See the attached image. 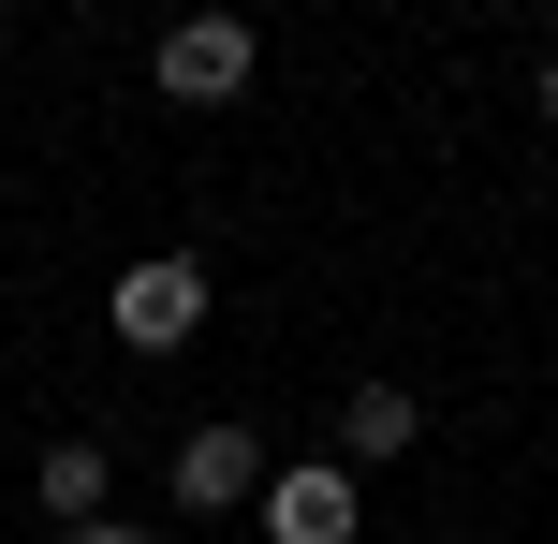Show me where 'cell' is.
Returning a JSON list of instances; mask_svg holds the SVG:
<instances>
[{
	"mask_svg": "<svg viewBox=\"0 0 558 544\" xmlns=\"http://www.w3.org/2000/svg\"><path fill=\"white\" fill-rule=\"evenodd\" d=\"M147 74H162V104H235V88L265 74V29L251 15H177L162 45H147Z\"/></svg>",
	"mask_w": 558,
	"mask_h": 544,
	"instance_id": "2",
	"label": "cell"
},
{
	"mask_svg": "<svg viewBox=\"0 0 558 544\" xmlns=\"http://www.w3.org/2000/svg\"><path fill=\"white\" fill-rule=\"evenodd\" d=\"M544 133H558V59H544Z\"/></svg>",
	"mask_w": 558,
	"mask_h": 544,
	"instance_id": "8",
	"label": "cell"
},
{
	"mask_svg": "<svg viewBox=\"0 0 558 544\" xmlns=\"http://www.w3.org/2000/svg\"><path fill=\"white\" fill-rule=\"evenodd\" d=\"M59 544H162V530H133V516H88V530H59Z\"/></svg>",
	"mask_w": 558,
	"mask_h": 544,
	"instance_id": "7",
	"label": "cell"
},
{
	"mask_svg": "<svg viewBox=\"0 0 558 544\" xmlns=\"http://www.w3.org/2000/svg\"><path fill=\"white\" fill-rule=\"evenodd\" d=\"M265 427L251 412H206V427H177V457H162V486H177V516H235V500H265Z\"/></svg>",
	"mask_w": 558,
	"mask_h": 544,
	"instance_id": "1",
	"label": "cell"
},
{
	"mask_svg": "<svg viewBox=\"0 0 558 544\" xmlns=\"http://www.w3.org/2000/svg\"><path fill=\"white\" fill-rule=\"evenodd\" d=\"M29 500H45L59 530H88V516L118 500V457H104V442H45V471H29Z\"/></svg>",
	"mask_w": 558,
	"mask_h": 544,
	"instance_id": "6",
	"label": "cell"
},
{
	"mask_svg": "<svg viewBox=\"0 0 558 544\" xmlns=\"http://www.w3.org/2000/svg\"><path fill=\"white\" fill-rule=\"evenodd\" d=\"M118 353H192L206 339V265L192 251H147V265H118Z\"/></svg>",
	"mask_w": 558,
	"mask_h": 544,
	"instance_id": "3",
	"label": "cell"
},
{
	"mask_svg": "<svg viewBox=\"0 0 558 544\" xmlns=\"http://www.w3.org/2000/svg\"><path fill=\"white\" fill-rule=\"evenodd\" d=\"M412 427H426V412L397 398V383H353V398H338V471H383V457H412Z\"/></svg>",
	"mask_w": 558,
	"mask_h": 544,
	"instance_id": "5",
	"label": "cell"
},
{
	"mask_svg": "<svg viewBox=\"0 0 558 544\" xmlns=\"http://www.w3.org/2000/svg\"><path fill=\"white\" fill-rule=\"evenodd\" d=\"M251 516H265V544H353L367 500H353V471H338V457H294V471H265Z\"/></svg>",
	"mask_w": 558,
	"mask_h": 544,
	"instance_id": "4",
	"label": "cell"
}]
</instances>
